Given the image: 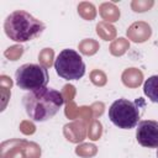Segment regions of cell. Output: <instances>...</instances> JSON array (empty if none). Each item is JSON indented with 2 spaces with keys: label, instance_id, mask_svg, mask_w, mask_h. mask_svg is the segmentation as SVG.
<instances>
[{
  "label": "cell",
  "instance_id": "4",
  "mask_svg": "<svg viewBox=\"0 0 158 158\" xmlns=\"http://www.w3.org/2000/svg\"><path fill=\"white\" fill-rule=\"evenodd\" d=\"M49 80L48 70L46 67L36 63H26L20 65L15 73L16 85L27 91L46 88Z\"/></svg>",
  "mask_w": 158,
  "mask_h": 158
},
{
  "label": "cell",
  "instance_id": "2",
  "mask_svg": "<svg viewBox=\"0 0 158 158\" xmlns=\"http://www.w3.org/2000/svg\"><path fill=\"white\" fill-rule=\"evenodd\" d=\"M44 23L23 10L11 12L4 22L6 36L15 42H27L42 35Z\"/></svg>",
  "mask_w": 158,
  "mask_h": 158
},
{
  "label": "cell",
  "instance_id": "1",
  "mask_svg": "<svg viewBox=\"0 0 158 158\" xmlns=\"http://www.w3.org/2000/svg\"><path fill=\"white\" fill-rule=\"evenodd\" d=\"M63 104V95L58 90L47 86L28 91L22 98V105L27 116L36 122H44L56 116Z\"/></svg>",
  "mask_w": 158,
  "mask_h": 158
},
{
  "label": "cell",
  "instance_id": "8",
  "mask_svg": "<svg viewBox=\"0 0 158 158\" xmlns=\"http://www.w3.org/2000/svg\"><path fill=\"white\" fill-rule=\"evenodd\" d=\"M157 158H158V148H157Z\"/></svg>",
  "mask_w": 158,
  "mask_h": 158
},
{
  "label": "cell",
  "instance_id": "5",
  "mask_svg": "<svg viewBox=\"0 0 158 158\" xmlns=\"http://www.w3.org/2000/svg\"><path fill=\"white\" fill-rule=\"evenodd\" d=\"M57 74L65 80H79L85 74V63L74 49H63L54 60Z\"/></svg>",
  "mask_w": 158,
  "mask_h": 158
},
{
  "label": "cell",
  "instance_id": "7",
  "mask_svg": "<svg viewBox=\"0 0 158 158\" xmlns=\"http://www.w3.org/2000/svg\"><path fill=\"white\" fill-rule=\"evenodd\" d=\"M143 93L152 102H158V75H152L146 79L143 84Z\"/></svg>",
  "mask_w": 158,
  "mask_h": 158
},
{
  "label": "cell",
  "instance_id": "3",
  "mask_svg": "<svg viewBox=\"0 0 158 158\" xmlns=\"http://www.w3.org/2000/svg\"><path fill=\"white\" fill-rule=\"evenodd\" d=\"M141 117V107L137 102L127 99L115 100L109 109L110 121L118 128L130 130L138 125Z\"/></svg>",
  "mask_w": 158,
  "mask_h": 158
},
{
  "label": "cell",
  "instance_id": "6",
  "mask_svg": "<svg viewBox=\"0 0 158 158\" xmlns=\"http://www.w3.org/2000/svg\"><path fill=\"white\" fill-rule=\"evenodd\" d=\"M137 142L147 148H158V122L153 120L139 121L136 128Z\"/></svg>",
  "mask_w": 158,
  "mask_h": 158
}]
</instances>
